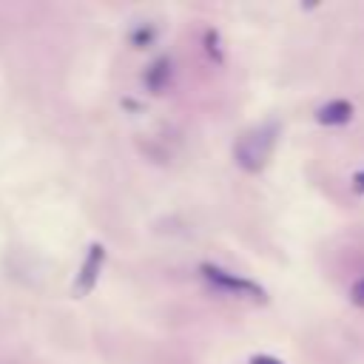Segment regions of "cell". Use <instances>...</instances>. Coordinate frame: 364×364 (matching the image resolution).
I'll return each instance as SVG.
<instances>
[{"instance_id":"cell-1","label":"cell","mask_w":364,"mask_h":364,"mask_svg":"<svg viewBox=\"0 0 364 364\" xmlns=\"http://www.w3.org/2000/svg\"><path fill=\"white\" fill-rule=\"evenodd\" d=\"M199 273H202V279H205L210 287H216V290H222V293H228V296L253 299V301H264V299H267V293H264L256 282L242 279V276H236V273H230V270H222V267H216V264H202Z\"/></svg>"},{"instance_id":"cell-2","label":"cell","mask_w":364,"mask_h":364,"mask_svg":"<svg viewBox=\"0 0 364 364\" xmlns=\"http://www.w3.org/2000/svg\"><path fill=\"white\" fill-rule=\"evenodd\" d=\"M273 134H276L273 125H262V128H256V131H250V134H245V136L239 139V145H236V159H239V165H242L245 171H259V168L267 162V154H270L273 139H276Z\"/></svg>"},{"instance_id":"cell-3","label":"cell","mask_w":364,"mask_h":364,"mask_svg":"<svg viewBox=\"0 0 364 364\" xmlns=\"http://www.w3.org/2000/svg\"><path fill=\"white\" fill-rule=\"evenodd\" d=\"M102 259H105V250H102L100 245H94V247L88 250V256H85V262H82V270H80V279H77V290H80V293H85V290L94 287L97 273H100V267H102Z\"/></svg>"},{"instance_id":"cell-4","label":"cell","mask_w":364,"mask_h":364,"mask_svg":"<svg viewBox=\"0 0 364 364\" xmlns=\"http://www.w3.org/2000/svg\"><path fill=\"white\" fill-rule=\"evenodd\" d=\"M353 117V105L347 100H330L316 111V119L321 125H344Z\"/></svg>"},{"instance_id":"cell-5","label":"cell","mask_w":364,"mask_h":364,"mask_svg":"<svg viewBox=\"0 0 364 364\" xmlns=\"http://www.w3.org/2000/svg\"><path fill=\"white\" fill-rule=\"evenodd\" d=\"M168 77H171V63H168V60H156V63L151 65V71H148L145 82H148V88H151V91H162V88H165V82H168Z\"/></svg>"},{"instance_id":"cell-6","label":"cell","mask_w":364,"mask_h":364,"mask_svg":"<svg viewBox=\"0 0 364 364\" xmlns=\"http://www.w3.org/2000/svg\"><path fill=\"white\" fill-rule=\"evenodd\" d=\"M350 296H353V301H355V304H364V279H358V282L353 284Z\"/></svg>"},{"instance_id":"cell-7","label":"cell","mask_w":364,"mask_h":364,"mask_svg":"<svg viewBox=\"0 0 364 364\" xmlns=\"http://www.w3.org/2000/svg\"><path fill=\"white\" fill-rule=\"evenodd\" d=\"M250 364H282L279 358H273V355H253L250 358Z\"/></svg>"},{"instance_id":"cell-8","label":"cell","mask_w":364,"mask_h":364,"mask_svg":"<svg viewBox=\"0 0 364 364\" xmlns=\"http://www.w3.org/2000/svg\"><path fill=\"white\" fill-rule=\"evenodd\" d=\"M355 191H358V193L364 191V173H355Z\"/></svg>"}]
</instances>
